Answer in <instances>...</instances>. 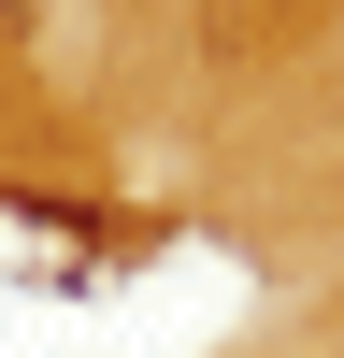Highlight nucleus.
I'll list each match as a JSON object with an SVG mask.
<instances>
[{"label": "nucleus", "instance_id": "obj_1", "mask_svg": "<svg viewBox=\"0 0 344 358\" xmlns=\"http://www.w3.org/2000/svg\"><path fill=\"white\" fill-rule=\"evenodd\" d=\"M29 29H43V0H0V43H29Z\"/></svg>", "mask_w": 344, "mask_h": 358}]
</instances>
